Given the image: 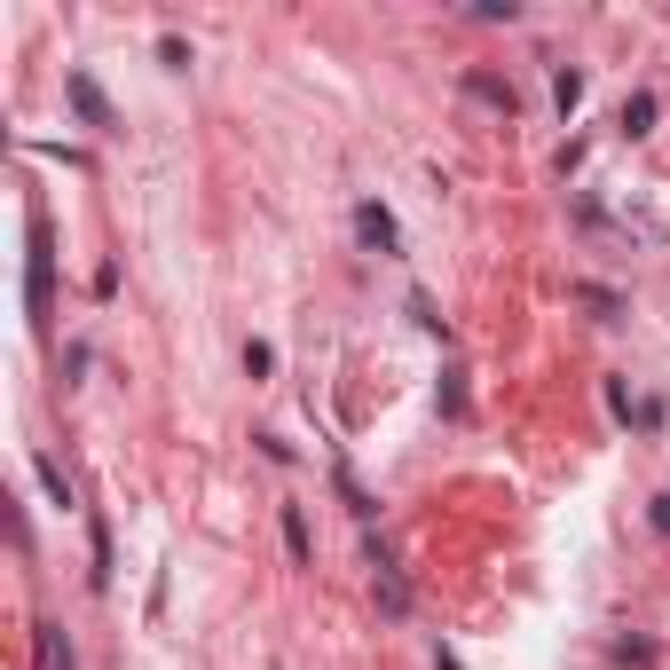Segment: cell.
<instances>
[{"instance_id": "5b68a950", "label": "cell", "mask_w": 670, "mask_h": 670, "mask_svg": "<svg viewBox=\"0 0 670 670\" xmlns=\"http://www.w3.org/2000/svg\"><path fill=\"white\" fill-rule=\"evenodd\" d=\"M466 88H473V96H481L489 111H506V119H513V88H506V79H489V71H473Z\"/></svg>"}, {"instance_id": "8fae6325", "label": "cell", "mask_w": 670, "mask_h": 670, "mask_svg": "<svg viewBox=\"0 0 670 670\" xmlns=\"http://www.w3.org/2000/svg\"><path fill=\"white\" fill-rule=\"evenodd\" d=\"M40 466V481H48V497H56V506H71V481H63V466L56 458H32Z\"/></svg>"}, {"instance_id": "3957f363", "label": "cell", "mask_w": 670, "mask_h": 670, "mask_svg": "<svg viewBox=\"0 0 670 670\" xmlns=\"http://www.w3.org/2000/svg\"><path fill=\"white\" fill-rule=\"evenodd\" d=\"M71 111H79V119H88V127H119V111H111V96L96 88V79H88V71H71Z\"/></svg>"}, {"instance_id": "7a4b0ae2", "label": "cell", "mask_w": 670, "mask_h": 670, "mask_svg": "<svg viewBox=\"0 0 670 670\" xmlns=\"http://www.w3.org/2000/svg\"><path fill=\"white\" fill-rule=\"evenodd\" d=\"M371 592H379V608H387V616H410V583L394 576V560H387L379 544H371Z\"/></svg>"}, {"instance_id": "30bf717a", "label": "cell", "mask_w": 670, "mask_h": 670, "mask_svg": "<svg viewBox=\"0 0 670 670\" xmlns=\"http://www.w3.org/2000/svg\"><path fill=\"white\" fill-rule=\"evenodd\" d=\"M244 371L269 379V371H277V348H269V340H244Z\"/></svg>"}, {"instance_id": "52a82bcc", "label": "cell", "mask_w": 670, "mask_h": 670, "mask_svg": "<svg viewBox=\"0 0 670 670\" xmlns=\"http://www.w3.org/2000/svg\"><path fill=\"white\" fill-rule=\"evenodd\" d=\"M654 127V96L639 88V96H623V134H647Z\"/></svg>"}, {"instance_id": "8992f818", "label": "cell", "mask_w": 670, "mask_h": 670, "mask_svg": "<svg viewBox=\"0 0 670 670\" xmlns=\"http://www.w3.org/2000/svg\"><path fill=\"white\" fill-rule=\"evenodd\" d=\"M284 552H292L300 568L316 560V544H308V521H300V506H284Z\"/></svg>"}, {"instance_id": "277c9868", "label": "cell", "mask_w": 670, "mask_h": 670, "mask_svg": "<svg viewBox=\"0 0 670 670\" xmlns=\"http://www.w3.org/2000/svg\"><path fill=\"white\" fill-rule=\"evenodd\" d=\"M32 316H48V229L32 221Z\"/></svg>"}, {"instance_id": "4fadbf2b", "label": "cell", "mask_w": 670, "mask_h": 670, "mask_svg": "<svg viewBox=\"0 0 670 670\" xmlns=\"http://www.w3.org/2000/svg\"><path fill=\"white\" fill-rule=\"evenodd\" d=\"M63 670H71V662H63Z\"/></svg>"}, {"instance_id": "6da1fadb", "label": "cell", "mask_w": 670, "mask_h": 670, "mask_svg": "<svg viewBox=\"0 0 670 670\" xmlns=\"http://www.w3.org/2000/svg\"><path fill=\"white\" fill-rule=\"evenodd\" d=\"M356 237L371 244V253H402V229H394V213H387L379 198H363V206H356Z\"/></svg>"}, {"instance_id": "9c48e42d", "label": "cell", "mask_w": 670, "mask_h": 670, "mask_svg": "<svg viewBox=\"0 0 670 670\" xmlns=\"http://www.w3.org/2000/svg\"><path fill=\"white\" fill-rule=\"evenodd\" d=\"M552 103H560V111L583 103V71H560V79H552Z\"/></svg>"}, {"instance_id": "ba28073f", "label": "cell", "mask_w": 670, "mask_h": 670, "mask_svg": "<svg viewBox=\"0 0 670 670\" xmlns=\"http://www.w3.org/2000/svg\"><path fill=\"white\" fill-rule=\"evenodd\" d=\"M158 63H166V71H190V40L166 32V40H158Z\"/></svg>"}, {"instance_id": "7c38bea8", "label": "cell", "mask_w": 670, "mask_h": 670, "mask_svg": "<svg viewBox=\"0 0 670 670\" xmlns=\"http://www.w3.org/2000/svg\"><path fill=\"white\" fill-rule=\"evenodd\" d=\"M654 529H662V537H670V497H654Z\"/></svg>"}]
</instances>
